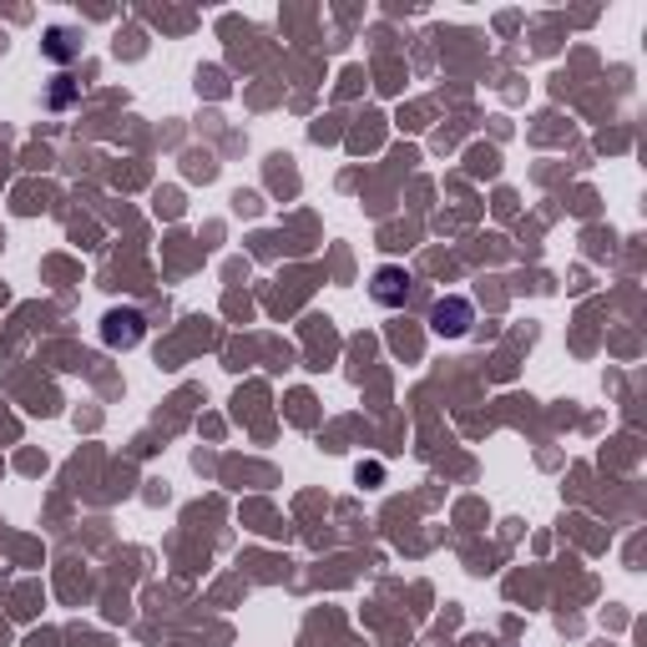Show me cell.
Returning <instances> with one entry per match:
<instances>
[{
    "mask_svg": "<svg viewBox=\"0 0 647 647\" xmlns=\"http://www.w3.org/2000/svg\"><path fill=\"white\" fill-rule=\"evenodd\" d=\"M471 324H476V309H471V299H461V293L436 299V309H430V330H436L440 339H461V334H471Z\"/></svg>",
    "mask_w": 647,
    "mask_h": 647,
    "instance_id": "6da1fadb",
    "label": "cell"
},
{
    "mask_svg": "<svg viewBox=\"0 0 647 647\" xmlns=\"http://www.w3.org/2000/svg\"><path fill=\"white\" fill-rule=\"evenodd\" d=\"M370 299L374 304H384V309H405V299H409V274L400 264H380L370 274Z\"/></svg>",
    "mask_w": 647,
    "mask_h": 647,
    "instance_id": "7a4b0ae2",
    "label": "cell"
},
{
    "mask_svg": "<svg viewBox=\"0 0 647 647\" xmlns=\"http://www.w3.org/2000/svg\"><path fill=\"white\" fill-rule=\"evenodd\" d=\"M147 334V319L137 314V309H112V314L102 319V339L112 344V349H137Z\"/></svg>",
    "mask_w": 647,
    "mask_h": 647,
    "instance_id": "3957f363",
    "label": "cell"
},
{
    "mask_svg": "<svg viewBox=\"0 0 647 647\" xmlns=\"http://www.w3.org/2000/svg\"><path fill=\"white\" fill-rule=\"evenodd\" d=\"M41 51L51 56L56 67H71L81 56V31H71V26H51L46 36H41Z\"/></svg>",
    "mask_w": 647,
    "mask_h": 647,
    "instance_id": "277c9868",
    "label": "cell"
},
{
    "mask_svg": "<svg viewBox=\"0 0 647 647\" xmlns=\"http://www.w3.org/2000/svg\"><path fill=\"white\" fill-rule=\"evenodd\" d=\"M71 96H77V86H67V77H61V86H56V92H51V106H67Z\"/></svg>",
    "mask_w": 647,
    "mask_h": 647,
    "instance_id": "5b68a950",
    "label": "cell"
}]
</instances>
